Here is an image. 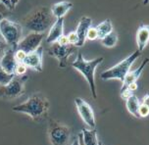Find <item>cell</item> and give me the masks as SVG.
<instances>
[{
    "label": "cell",
    "mask_w": 149,
    "mask_h": 145,
    "mask_svg": "<svg viewBox=\"0 0 149 145\" xmlns=\"http://www.w3.org/2000/svg\"><path fill=\"white\" fill-rule=\"evenodd\" d=\"M56 20L57 19L53 16L50 8L40 6L26 15L21 20L20 25L31 33H44L47 30H50Z\"/></svg>",
    "instance_id": "cell-1"
},
{
    "label": "cell",
    "mask_w": 149,
    "mask_h": 145,
    "mask_svg": "<svg viewBox=\"0 0 149 145\" xmlns=\"http://www.w3.org/2000/svg\"><path fill=\"white\" fill-rule=\"evenodd\" d=\"M50 107L48 99L42 93H34L24 103L13 108L14 112L26 114L34 121H39L47 114Z\"/></svg>",
    "instance_id": "cell-2"
},
{
    "label": "cell",
    "mask_w": 149,
    "mask_h": 145,
    "mask_svg": "<svg viewBox=\"0 0 149 145\" xmlns=\"http://www.w3.org/2000/svg\"><path fill=\"white\" fill-rule=\"evenodd\" d=\"M103 57H98L96 59H93L91 61H86L82 56L81 52H79V55L77 59L72 63V67L79 72L84 78L87 80L89 84L90 90H91L92 97L94 99L97 98L96 94V86H95V78H94V72L96 67L103 62Z\"/></svg>",
    "instance_id": "cell-3"
},
{
    "label": "cell",
    "mask_w": 149,
    "mask_h": 145,
    "mask_svg": "<svg viewBox=\"0 0 149 145\" xmlns=\"http://www.w3.org/2000/svg\"><path fill=\"white\" fill-rule=\"evenodd\" d=\"M141 54H142V52L136 50V51H134L132 54H130L129 57L124 59L123 61H121L117 65H115L114 67L104 71V72L101 74L100 78L104 80H119L123 83L125 76L130 72V67H132V65L134 64V61L138 57L141 56Z\"/></svg>",
    "instance_id": "cell-4"
},
{
    "label": "cell",
    "mask_w": 149,
    "mask_h": 145,
    "mask_svg": "<svg viewBox=\"0 0 149 145\" xmlns=\"http://www.w3.org/2000/svg\"><path fill=\"white\" fill-rule=\"evenodd\" d=\"M47 135L52 145H68L72 136V130L67 125L55 120H50Z\"/></svg>",
    "instance_id": "cell-5"
},
{
    "label": "cell",
    "mask_w": 149,
    "mask_h": 145,
    "mask_svg": "<svg viewBox=\"0 0 149 145\" xmlns=\"http://www.w3.org/2000/svg\"><path fill=\"white\" fill-rule=\"evenodd\" d=\"M0 35L9 46L17 47L19 41L22 39L23 27L19 23L4 19L0 22Z\"/></svg>",
    "instance_id": "cell-6"
},
{
    "label": "cell",
    "mask_w": 149,
    "mask_h": 145,
    "mask_svg": "<svg viewBox=\"0 0 149 145\" xmlns=\"http://www.w3.org/2000/svg\"><path fill=\"white\" fill-rule=\"evenodd\" d=\"M29 80L28 76H15L6 85L0 86V98L15 99L25 93V83Z\"/></svg>",
    "instance_id": "cell-7"
},
{
    "label": "cell",
    "mask_w": 149,
    "mask_h": 145,
    "mask_svg": "<svg viewBox=\"0 0 149 145\" xmlns=\"http://www.w3.org/2000/svg\"><path fill=\"white\" fill-rule=\"evenodd\" d=\"M77 46L68 45V46H61L57 42L51 44L48 49V54L50 56L56 58L59 62V68H66L68 65V59L72 54L77 51Z\"/></svg>",
    "instance_id": "cell-8"
},
{
    "label": "cell",
    "mask_w": 149,
    "mask_h": 145,
    "mask_svg": "<svg viewBox=\"0 0 149 145\" xmlns=\"http://www.w3.org/2000/svg\"><path fill=\"white\" fill-rule=\"evenodd\" d=\"M74 104H76L78 113L81 116L84 123L86 126H88L91 130H94L96 128V123H95L94 112H93L91 106L86 101H84V99L79 98V97H77L74 99Z\"/></svg>",
    "instance_id": "cell-9"
},
{
    "label": "cell",
    "mask_w": 149,
    "mask_h": 145,
    "mask_svg": "<svg viewBox=\"0 0 149 145\" xmlns=\"http://www.w3.org/2000/svg\"><path fill=\"white\" fill-rule=\"evenodd\" d=\"M43 37L44 33H31L19 41V43L17 44V50H21L26 54L31 53L40 46Z\"/></svg>",
    "instance_id": "cell-10"
},
{
    "label": "cell",
    "mask_w": 149,
    "mask_h": 145,
    "mask_svg": "<svg viewBox=\"0 0 149 145\" xmlns=\"http://www.w3.org/2000/svg\"><path fill=\"white\" fill-rule=\"evenodd\" d=\"M42 57H43V47L39 46L33 52L26 54L23 64L26 68H31L36 72H42Z\"/></svg>",
    "instance_id": "cell-11"
},
{
    "label": "cell",
    "mask_w": 149,
    "mask_h": 145,
    "mask_svg": "<svg viewBox=\"0 0 149 145\" xmlns=\"http://www.w3.org/2000/svg\"><path fill=\"white\" fill-rule=\"evenodd\" d=\"M16 51H17V47L9 46V48L6 50L3 58H2L1 63H0V66H1V68L5 72L14 76H15V69L18 64L15 59Z\"/></svg>",
    "instance_id": "cell-12"
},
{
    "label": "cell",
    "mask_w": 149,
    "mask_h": 145,
    "mask_svg": "<svg viewBox=\"0 0 149 145\" xmlns=\"http://www.w3.org/2000/svg\"><path fill=\"white\" fill-rule=\"evenodd\" d=\"M92 20L89 17H82L81 21H79L77 30L74 31L79 36V43L77 47H81L84 46V44L86 43V33L88 31V28L91 27Z\"/></svg>",
    "instance_id": "cell-13"
},
{
    "label": "cell",
    "mask_w": 149,
    "mask_h": 145,
    "mask_svg": "<svg viewBox=\"0 0 149 145\" xmlns=\"http://www.w3.org/2000/svg\"><path fill=\"white\" fill-rule=\"evenodd\" d=\"M64 35V19H57L56 22L53 24V26L50 28L48 35L46 37L47 43L53 44L58 40L60 36Z\"/></svg>",
    "instance_id": "cell-14"
},
{
    "label": "cell",
    "mask_w": 149,
    "mask_h": 145,
    "mask_svg": "<svg viewBox=\"0 0 149 145\" xmlns=\"http://www.w3.org/2000/svg\"><path fill=\"white\" fill-rule=\"evenodd\" d=\"M147 63H148V58H145V59L143 60V62L141 63V65H140L136 70L127 73V75L125 76L123 83H122L121 89L127 87L129 84L132 83H136L137 80L140 78V76H141V74H142L143 70H144V68H145V66H146Z\"/></svg>",
    "instance_id": "cell-15"
},
{
    "label": "cell",
    "mask_w": 149,
    "mask_h": 145,
    "mask_svg": "<svg viewBox=\"0 0 149 145\" xmlns=\"http://www.w3.org/2000/svg\"><path fill=\"white\" fill-rule=\"evenodd\" d=\"M149 39V27L147 25H141L136 33V43L138 51L142 52L148 43Z\"/></svg>",
    "instance_id": "cell-16"
},
{
    "label": "cell",
    "mask_w": 149,
    "mask_h": 145,
    "mask_svg": "<svg viewBox=\"0 0 149 145\" xmlns=\"http://www.w3.org/2000/svg\"><path fill=\"white\" fill-rule=\"evenodd\" d=\"M73 8V3L70 1H62L52 5L51 12L56 19H61Z\"/></svg>",
    "instance_id": "cell-17"
},
{
    "label": "cell",
    "mask_w": 149,
    "mask_h": 145,
    "mask_svg": "<svg viewBox=\"0 0 149 145\" xmlns=\"http://www.w3.org/2000/svg\"><path fill=\"white\" fill-rule=\"evenodd\" d=\"M79 135L82 137L84 145H98V136L97 130H86L82 128Z\"/></svg>",
    "instance_id": "cell-18"
},
{
    "label": "cell",
    "mask_w": 149,
    "mask_h": 145,
    "mask_svg": "<svg viewBox=\"0 0 149 145\" xmlns=\"http://www.w3.org/2000/svg\"><path fill=\"white\" fill-rule=\"evenodd\" d=\"M139 104H140L139 100H138V98L134 94H132L130 98H127L126 100V106H127V111L135 118H139V115H138Z\"/></svg>",
    "instance_id": "cell-19"
},
{
    "label": "cell",
    "mask_w": 149,
    "mask_h": 145,
    "mask_svg": "<svg viewBox=\"0 0 149 145\" xmlns=\"http://www.w3.org/2000/svg\"><path fill=\"white\" fill-rule=\"evenodd\" d=\"M96 31L98 33V38L102 39L104 38L106 35H108L111 31H113V25H112V22L109 19H106L105 21H103L102 23H100L99 25L97 26Z\"/></svg>",
    "instance_id": "cell-20"
},
{
    "label": "cell",
    "mask_w": 149,
    "mask_h": 145,
    "mask_svg": "<svg viewBox=\"0 0 149 145\" xmlns=\"http://www.w3.org/2000/svg\"><path fill=\"white\" fill-rule=\"evenodd\" d=\"M118 43V35H117L116 31H111L108 35H106L104 38L101 39V44L105 47H108V48H111V47H114L116 44Z\"/></svg>",
    "instance_id": "cell-21"
},
{
    "label": "cell",
    "mask_w": 149,
    "mask_h": 145,
    "mask_svg": "<svg viewBox=\"0 0 149 145\" xmlns=\"http://www.w3.org/2000/svg\"><path fill=\"white\" fill-rule=\"evenodd\" d=\"M14 75H10L7 72L2 69L1 66H0V86L6 85L14 78Z\"/></svg>",
    "instance_id": "cell-22"
},
{
    "label": "cell",
    "mask_w": 149,
    "mask_h": 145,
    "mask_svg": "<svg viewBox=\"0 0 149 145\" xmlns=\"http://www.w3.org/2000/svg\"><path fill=\"white\" fill-rule=\"evenodd\" d=\"M68 40H69V44L73 46H77L79 43V36L76 33V31H71L67 35Z\"/></svg>",
    "instance_id": "cell-23"
},
{
    "label": "cell",
    "mask_w": 149,
    "mask_h": 145,
    "mask_svg": "<svg viewBox=\"0 0 149 145\" xmlns=\"http://www.w3.org/2000/svg\"><path fill=\"white\" fill-rule=\"evenodd\" d=\"M148 114H149V105L140 103L139 108H138V115H139V118L147 117Z\"/></svg>",
    "instance_id": "cell-24"
},
{
    "label": "cell",
    "mask_w": 149,
    "mask_h": 145,
    "mask_svg": "<svg viewBox=\"0 0 149 145\" xmlns=\"http://www.w3.org/2000/svg\"><path fill=\"white\" fill-rule=\"evenodd\" d=\"M98 38V33H97V31H96V28L94 27H90L88 28L86 33V39L88 40H95V39Z\"/></svg>",
    "instance_id": "cell-25"
},
{
    "label": "cell",
    "mask_w": 149,
    "mask_h": 145,
    "mask_svg": "<svg viewBox=\"0 0 149 145\" xmlns=\"http://www.w3.org/2000/svg\"><path fill=\"white\" fill-rule=\"evenodd\" d=\"M0 2H1L2 4H4L5 7H6L9 11H12L16 7V5L19 3V0H1Z\"/></svg>",
    "instance_id": "cell-26"
},
{
    "label": "cell",
    "mask_w": 149,
    "mask_h": 145,
    "mask_svg": "<svg viewBox=\"0 0 149 145\" xmlns=\"http://www.w3.org/2000/svg\"><path fill=\"white\" fill-rule=\"evenodd\" d=\"M26 69H28V68H26L23 63L17 64V67H16V69H15V76H25V74L26 72Z\"/></svg>",
    "instance_id": "cell-27"
},
{
    "label": "cell",
    "mask_w": 149,
    "mask_h": 145,
    "mask_svg": "<svg viewBox=\"0 0 149 145\" xmlns=\"http://www.w3.org/2000/svg\"><path fill=\"white\" fill-rule=\"evenodd\" d=\"M8 48H9V45L3 40V38H0V63H1L2 58H3L5 52Z\"/></svg>",
    "instance_id": "cell-28"
},
{
    "label": "cell",
    "mask_w": 149,
    "mask_h": 145,
    "mask_svg": "<svg viewBox=\"0 0 149 145\" xmlns=\"http://www.w3.org/2000/svg\"><path fill=\"white\" fill-rule=\"evenodd\" d=\"M9 14H10L9 10H8L7 8L5 7L4 4H2L1 2H0V22H1L2 20L6 19V17Z\"/></svg>",
    "instance_id": "cell-29"
},
{
    "label": "cell",
    "mask_w": 149,
    "mask_h": 145,
    "mask_svg": "<svg viewBox=\"0 0 149 145\" xmlns=\"http://www.w3.org/2000/svg\"><path fill=\"white\" fill-rule=\"evenodd\" d=\"M26 56V54L25 52L21 51V50H17L15 53V59H16V62L18 63V64H20V63H23L24 60H25V58Z\"/></svg>",
    "instance_id": "cell-30"
},
{
    "label": "cell",
    "mask_w": 149,
    "mask_h": 145,
    "mask_svg": "<svg viewBox=\"0 0 149 145\" xmlns=\"http://www.w3.org/2000/svg\"><path fill=\"white\" fill-rule=\"evenodd\" d=\"M134 94V92H132L130 90L129 88H123V89H121V97L123 99H125V100H127V98H130V96Z\"/></svg>",
    "instance_id": "cell-31"
},
{
    "label": "cell",
    "mask_w": 149,
    "mask_h": 145,
    "mask_svg": "<svg viewBox=\"0 0 149 145\" xmlns=\"http://www.w3.org/2000/svg\"><path fill=\"white\" fill-rule=\"evenodd\" d=\"M57 42L59 45L61 46H68V45H70L69 44V40H68V37H67V35H62V36H60L59 38H58V40L56 41Z\"/></svg>",
    "instance_id": "cell-32"
},
{
    "label": "cell",
    "mask_w": 149,
    "mask_h": 145,
    "mask_svg": "<svg viewBox=\"0 0 149 145\" xmlns=\"http://www.w3.org/2000/svg\"><path fill=\"white\" fill-rule=\"evenodd\" d=\"M125 88H126V87H125ZM127 88H129L132 92H134L135 90H137L138 85H137V83H132L129 84V85L127 86Z\"/></svg>",
    "instance_id": "cell-33"
},
{
    "label": "cell",
    "mask_w": 149,
    "mask_h": 145,
    "mask_svg": "<svg viewBox=\"0 0 149 145\" xmlns=\"http://www.w3.org/2000/svg\"><path fill=\"white\" fill-rule=\"evenodd\" d=\"M148 99H149V95H148V94H145V96L143 97V99H142V102H141V103L146 104V105H149V104H148Z\"/></svg>",
    "instance_id": "cell-34"
},
{
    "label": "cell",
    "mask_w": 149,
    "mask_h": 145,
    "mask_svg": "<svg viewBox=\"0 0 149 145\" xmlns=\"http://www.w3.org/2000/svg\"><path fill=\"white\" fill-rule=\"evenodd\" d=\"M72 145H81V144H79V141L78 140V139H74V142L72 143Z\"/></svg>",
    "instance_id": "cell-35"
},
{
    "label": "cell",
    "mask_w": 149,
    "mask_h": 145,
    "mask_svg": "<svg viewBox=\"0 0 149 145\" xmlns=\"http://www.w3.org/2000/svg\"><path fill=\"white\" fill-rule=\"evenodd\" d=\"M98 145H104L102 143V141H100V140H98Z\"/></svg>",
    "instance_id": "cell-36"
}]
</instances>
